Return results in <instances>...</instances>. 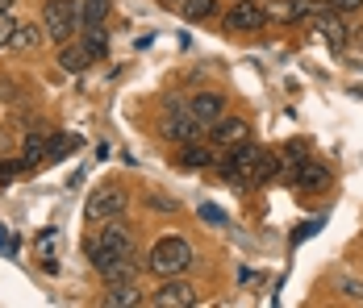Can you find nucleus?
Masks as SVG:
<instances>
[{
    "instance_id": "25",
    "label": "nucleus",
    "mask_w": 363,
    "mask_h": 308,
    "mask_svg": "<svg viewBox=\"0 0 363 308\" xmlns=\"http://www.w3.org/2000/svg\"><path fill=\"white\" fill-rule=\"evenodd\" d=\"M9 4H13V0H0V13H4V8H9Z\"/></svg>"
},
{
    "instance_id": "13",
    "label": "nucleus",
    "mask_w": 363,
    "mask_h": 308,
    "mask_svg": "<svg viewBox=\"0 0 363 308\" xmlns=\"http://www.w3.org/2000/svg\"><path fill=\"white\" fill-rule=\"evenodd\" d=\"M88 63H92V55H88L84 46H75V42H63V46H59V67H63V71L79 75Z\"/></svg>"
},
{
    "instance_id": "23",
    "label": "nucleus",
    "mask_w": 363,
    "mask_h": 308,
    "mask_svg": "<svg viewBox=\"0 0 363 308\" xmlns=\"http://www.w3.org/2000/svg\"><path fill=\"white\" fill-rule=\"evenodd\" d=\"M201 217H205V221H213V225H225V212H221L218 205H201Z\"/></svg>"
},
{
    "instance_id": "18",
    "label": "nucleus",
    "mask_w": 363,
    "mask_h": 308,
    "mask_svg": "<svg viewBox=\"0 0 363 308\" xmlns=\"http://www.w3.org/2000/svg\"><path fill=\"white\" fill-rule=\"evenodd\" d=\"M218 13V4L213 0H184V17L196 25V21H205V17H213Z\"/></svg>"
},
{
    "instance_id": "4",
    "label": "nucleus",
    "mask_w": 363,
    "mask_h": 308,
    "mask_svg": "<svg viewBox=\"0 0 363 308\" xmlns=\"http://www.w3.org/2000/svg\"><path fill=\"white\" fill-rule=\"evenodd\" d=\"M209 137H213V146H221V150H234V146L251 142V125H247L242 117H225V113H221L218 121L209 125Z\"/></svg>"
},
{
    "instance_id": "10",
    "label": "nucleus",
    "mask_w": 363,
    "mask_h": 308,
    "mask_svg": "<svg viewBox=\"0 0 363 308\" xmlns=\"http://www.w3.org/2000/svg\"><path fill=\"white\" fill-rule=\"evenodd\" d=\"M292 183L305 192V188H326L330 183V171L322 167V163H313V159H305L301 167H296V175H292Z\"/></svg>"
},
{
    "instance_id": "12",
    "label": "nucleus",
    "mask_w": 363,
    "mask_h": 308,
    "mask_svg": "<svg viewBox=\"0 0 363 308\" xmlns=\"http://www.w3.org/2000/svg\"><path fill=\"white\" fill-rule=\"evenodd\" d=\"M313 21L322 25V34H326V42L334 46V50H342V46H347V25L338 21V13L330 17V13H322V8H318V13H313Z\"/></svg>"
},
{
    "instance_id": "15",
    "label": "nucleus",
    "mask_w": 363,
    "mask_h": 308,
    "mask_svg": "<svg viewBox=\"0 0 363 308\" xmlns=\"http://www.w3.org/2000/svg\"><path fill=\"white\" fill-rule=\"evenodd\" d=\"M42 38H46V30H38V25H21L17 21V30H13V50H38L42 46Z\"/></svg>"
},
{
    "instance_id": "11",
    "label": "nucleus",
    "mask_w": 363,
    "mask_h": 308,
    "mask_svg": "<svg viewBox=\"0 0 363 308\" xmlns=\"http://www.w3.org/2000/svg\"><path fill=\"white\" fill-rule=\"evenodd\" d=\"M105 304H109V308H134V304H143L138 279H134V283H109V292H105Z\"/></svg>"
},
{
    "instance_id": "7",
    "label": "nucleus",
    "mask_w": 363,
    "mask_h": 308,
    "mask_svg": "<svg viewBox=\"0 0 363 308\" xmlns=\"http://www.w3.org/2000/svg\"><path fill=\"white\" fill-rule=\"evenodd\" d=\"M225 25H230V30H242V34H255L259 25H267V13H263V4H255V0H238V4L225 13Z\"/></svg>"
},
{
    "instance_id": "17",
    "label": "nucleus",
    "mask_w": 363,
    "mask_h": 308,
    "mask_svg": "<svg viewBox=\"0 0 363 308\" xmlns=\"http://www.w3.org/2000/svg\"><path fill=\"white\" fill-rule=\"evenodd\" d=\"M46 137L42 134H34V137H26V146H21V167H34V163H42L46 159Z\"/></svg>"
},
{
    "instance_id": "5",
    "label": "nucleus",
    "mask_w": 363,
    "mask_h": 308,
    "mask_svg": "<svg viewBox=\"0 0 363 308\" xmlns=\"http://www.w3.org/2000/svg\"><path fill=\"white\" fill-rule=\"evenodd\" d=\"M163 134L172 137V142H180V146H188V142H201V137L209 134V125H201L188 108H176V113L163 121Z\"/></svg>"
},
{
    "instance_id": "19",
    "label": "nucleus",
    "mask_w": 363,
    "mask_h": 308,
    "mask_svg": "<svg viewBox=\"0 0 363 308\" xmlns=\"http://www.w3.org/2000/svg\"><path fill=\"white\" fill-rule=\"evenodd\" d=\"M84 50H88L92 59H101V55L109 50V38H105V30H101V25H88V38H84Z\"/></svg>"
},
{
    "instance_id": "22",
    "label": "nucleus",
    "mask_w": 363,
    "mask_h": 308,
    "mask_svg": "<svg viewBox=\"0 0 363 308\" xmlns=\"http://www.w3.org/2000/svg\"><path fill=\"white\" fill-rule=\"evenodd\" d=\"M338 287H342V296H347V300H355V304H363V283H355V279H342Z\"/></svg>"
},
{
    "instance_id": "14",
    "label": "nucleus",
    "mask_w": 363,
    "mask_h": 308,
    "mask_svg": "<svg viewBox=\"0 0 363 308\" xmlns=\"http://www.w3.org/2000/svg\"><path fill=\"white\" fill-rule=\"evenodd\" d=\"M180 163L188 167V171H196V167L205 171V167H213V150H209V146H196V142H188V146L180 150Z\"/></svg>"
},
{
    "instance_id": "24",
    "label": "nucleus",
    "mask_w": 363,
    "mask_h": 308,
    "mask_svg": "<svg viewBox=\"0 0 363 308\" xmlns=\"http://www.w3.org/2000/svg\"><path fill=\"white\" fill-rule=\"evenodd\" d=\"M334 13H355V8H363V0H326Z\"/></svg>"
},
{
    "instance_id": "26",
    "label": "nucleus",
    "mask_w": 363,
    "mask_h": 308,
    "mask_svg": "<svg viewBox=\"0 0 363 308\" xmlns=\"http://www.w3.org/2000/svg\"><path fill=\"white\" fill-rule=\"evenodd\" d=\"M163 4H176V0H163Z\"/></svg>"
},
{
    "instance_id": "2",
    "label": "nucleus",
    "mask_w": 363,
    "mask_h": 308,
    "mask_svg": "<svg viewBox=\"0 0 363 308\" xmlns=\"http://www.w3.org/2000/svg\"><path fill=\"white\" fill-rule=\"evenodd\" d=\"M42 30H46V38H55V42H72L75 30H79V8H75L72 0H46Z\"/></svg>"
},
{
    "instance_id": "6",
    "label": "nucleus",
    "mask_w": 363,
    "mask_h": 308,
    "mask_svg": "<svg viewBox=\"0 0 363 308\" xmlns=\"http://www.w3.org/2000/svg\"><path fill=\"white\" fill-rule=\"evenodd\" d=\"M130 205V196L121 188H105V192H92L88 196V217L92 221H109V217H121Z\"/></svg>"
},
{
    "instance_id": "1",
    "label": "nucleus",
    "mask_w": 363,
    "mask_h": 308,
    "mask_svg": "<svg viewBox=\"0 0 363 308\" xmlns=\"http://www.w3.org/2000/svg\"><path fill=\"white\" fill-rule=\"evenodd\" d=\"M192 267V246L184 238H159L155 241V250H150V258H146V271L159 275V279H167V275H180Z\"/></svg>"
},
{
    "instance_id": "21",
    "label": "nucleus",
    "mask_w": 363,
    "mask_h": 308,
    "mask_svg": "<svg viewBox=\"0 0 363 308\" xmlns=\"http://www.w3.org/2000/svg\"><path fill=\"white\" fill-rule=\"evenodd\" d=\"M13 30H17V21H13V17H9V8H4V13H0V46H9V42H13Z\"/></svg>"
},
{
    "instance_id": "8",
    "label": "nucleus",
    "mask_w": 363,
    "mask_h": 308,
    "mask_svg": "<svg viewBox=\"0 0 363 308\" xmlns=\"http://www.w3.org/2000/svg\"><path fill=\"white\" fill-rule=\"evenodd\" d=\"M88 250H109V254H138L134 250V234L125 225H105L101 229V241H92Z\"/></svg>"
},
{
    "instance_id": "16",
    "label": "nucleus",
    "mask_w": 363,
    "mask_h": 308,
    "mask_svg": "<svg viewBox=\"0 0 363 308\" xmlns=\"http://www.w3.org/2000/svg\"><path fill=\"white\" fill-rule=\"evenodd\" d=\"M105 17H109V0H84V8H79V30L105 25Z\"/></svg>"
},
{
    "instance_id": "9",
    "label": "nucleus",
    "mask_w": 363,
    "mask_h": 308,
    "mask_svg": "<svg viewBox=\"0 0 363 308\" xmlns=\"http://www.w3.org/2000/svg\"><path fill=\"white\" fill-rule=\"evenodd\" d=\"M188 113H192L201 125H213L221 113H225V101H221V92H196V96L188 101Z\"/></svg>"
},
{
    "instance_id": "3",
    "label": "nucleus",
    "mask_w": 363,
    "mask_h": 308,
    "mask_svg": "<svg viewBox=\"0 0 363 308\" xmlns=\"http://www.w3.org/2000/svg\"><path fill=\"white\" fill-rule=\"evenodd\" d=\"M150 304H155V308H192V304H196V287H192V283H184V279H176V275H167V279L155 287Z\"/></svg>"
},
{
    "instance_id": "20",
    "label": "nucleus",
    "mask_w": 363,
    "mask_h": 308,
    "mask_svg": "<svg viewBox=\"0 0 363 308\" xmlns=\"http://www.w3.org/2000/svg\"><path fill=\"white\" fill-rule=\"evenodd\" d=\"M75 150V137H50V146H46V159H67Z\"/></svg>"
}]
</instances>
